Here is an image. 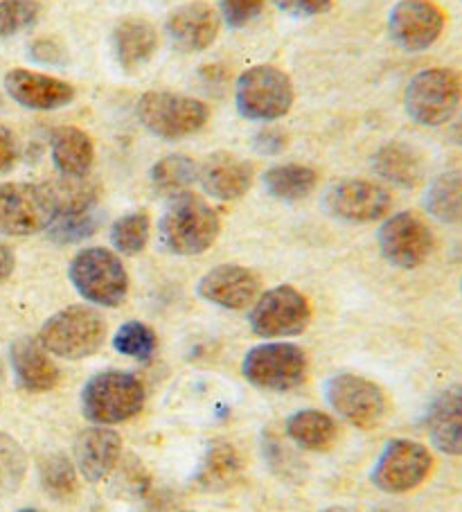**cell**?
Returning <instances> with one entry per match:
<instances>
[{
	"mask_svg": "<svg viewBox=\"0 0 462 512\" xmlns=\"http://www.w3.org/2000/svg\"><path fill=\"white\" fill-rule=\"evenodd\" d=\"M431 472L433 456L429 449L415 440L395 438L381 449L370 472V481L386 494H406L420 488Z\"/></svg>",
	"mask_w": 462,
	"mask_h": 512,
	"instance_id": "obj_12",
	"label": "cell"
},
{
	"mask_svg": "<svg viewBox=\"0 0 462 512\" xmlns=\"http://www.w3.org/2000/svg\"><path fill=\"white\" fill-rule=\"evenodd\" d=\"M424 208L440 224H462V172L449 170L435 176L424 192Z\"/></svg>",
	"mask_w": 462,
	"mask_h": 512,
	"instance_id": "obj_28",
	"label": "cell"
},
{
	"mask_svg": "<svg viewBox=\"0 0 462 512\" xmlns=\"http://www.w3.org/2000/svg\"><path fill=\"white\" fill-rule=\"evenodd\" d=\"M379 251L388 264L397 269L411 271L422 267L435 249V237L429 224L420 215L404 210L390 215L377 233Z\"/></svg>",
	"mask_w": 462,
	"mask_h": 512,
	"instance_id": "obj_13",
	"label": "cell"
},
{
	"mask_svg": "<svg viewBox=\"0 0 462 512\" xmlns=\"http://www.w3.org/2000/svg\"><path fill=\"white\" fill-rule=\"evenodd\" d=\"M197 176H199V167L190 156L170 154L151 167L149 181L156 194L174 199L179 197V194L188 192L190 185L197 181Z\"/></svg>",
	"mask_w": 462,
	"mask_h": 512,
	"instance_id": "obj_31",
	"label": "cell"
},
{
	"mask_svg": "<svg viewBox=\"0 0 462 512\" xmlns=\"http://www.w3.org/2000/svg\"><path fill=\"white\" fill-rule=\"evenodd\" d=\"M59 213L57 192L41 183H0V235L30 237L48 231Z\"/></svg>",
	"mask_w": 462,
	"mask_h": 512,
	"instance_id": "obj_6",
	"label": "cell"
},
{
	"mask_svg": "<svg viewBox=\"0 0 462 512\" xmlns=\"http://www.w3.org/2000/svg\"><path fill=\"white\" fill-rule=\"evenodd\" d=\"M197 181L210 197L219 201H237L251 190L253 165L230 152H217L201 163Z\"/></svg>",
	"mask_w": 462,
	"mask_h": 512,
	"instance_id": "obj_20",
	"label": "cell"
},
{
	"mask_svg": "<svg viewBox=\"0 0 462 512\" xmlns=\"http://www.w3.org/2000/svg\"><path fill=\"white\" fill-rule=\"evenodd\" d=\"M284 147H287V134H284L282 129L266 127L255 136V149L260 154L275 156V154H280Z\"/></svg>",
	"mask_w": 462,
	"mask_h": 512,
	"instance_id": "obj_40",
	"label": "cell"
},
{
	"mask_svg": "<svg viewBox=\"0 0 462 512\" xmlns=\"http://www.w3.org/2000/svg\"><path fill=\"white\" fill-rule=\"evenodd\" d=\"M167 34L183 52L208 50L217 41L219 14L208 3H188L170 14Z\"/></svg>",
	"mask_w": 462,
	"mask_h": 512,
	"instance_id": "obj_21",
	"label": "cell"
},
{
	"mask_svg": "<svg viewBox=\"0 0 462 512\" xmlns=\"http://www.w3.org/2000/svg\"><path fill=\"white\" fill-rule=\"evenodd\" d=\"M100 210L95 203H82V206L59 208L55 222L50 224L48 235L57 244H77L93 237L100 228Z\"/></svg>",
	"mask_w": 462,
	"mask_h": 512,
	"instance_id": "obj_30",
	"label": "cell"
},
{
	"mask_svg": "<svg viewBox=\"0 0 462 512\" xmlns=\"http://www.w3.org/2000/svg\"><path fill=\"white\" fill-rule=\"evenodd\" d=\"M460 291H462V282H460Z\"/></svg>",
	"mask_w": 462,
	"mask_h": 512,
	"instance_id": "obj_47",
	"label": "cell"
},
{
	"mask_svg": "<svg viewBox=\"0 0 462 512\" xmlns=\"http://www.w3.org/2000/svg\"><path fill=\"white\" fill-rule=\"evenodd\" d=\"M145 406V386L122 370H104L82 388V413L93 425H120L136 418Z\"/></svg>",
	"mask_w": 462,
	"mask_h": 512,
	"instance_id": "obj_4",
	"label": "cell"
},
{
	"mask_svg": "<svg viewBox=\"0 0 462 512\" xmlns=\"http://www.w3.org/2000/svg\"><path fill=\"white\" fill-rule=\"evenodd\" d=\"M122 438L118 431L104 425L88 427L75 438L73 461L82 479L88 483H100L120 463Z\"/></svg>",
	"mask_w": 462,
	"mask_h": 512,
	"instance_id": "obj_18",
	"label": "cell"
},
{
	"mask_svg": "<svg viewBox=\"0 0 462 512\" xmlns=\"http://www.w3.org/2000/svg\"><path fill=\"white\" fill-rule=\"evenodd\" d=\"M251 330L262 339L298 337L312 323V305L291 285H280L260 294L248 316Z\"/></svg>",
	"mask_w": 462,
	"mask_h": 512,
	"instance_id": "obj_10",
	"label": "cell"
},
{
	"mask_svg": "<svg viewBox=\"0 0 462 512\" xmlns=\"http://www.w3.org/2000/svg\"><path fill=\"white\" fill-rule=\"evenodd\" d=\"M50 156L55 170L70 181H79L95 163V145L86 131L59 127L50 138Z\"/></svg>",
	"mask_w": 462,
	"mask_h": 512,
	"instance_id": "obj_26",
	"label": "cell"
},
{
	"mask_svg": "<svg viewBox=\"0 0 462 512\" xmlns=\"http://www.w3.org/2000/svg\"><path fill=\"white\" fill-rule=\"evenodd\" d=\"M372 172H375L381 181L390 185H397V188L411 190L417 188L424 181V158L417 152L413 145L393 143L381 145L375 156H372Z\"/></svg>",
	"mask_w": 462,
	"mask_h": 512,
	"instance_id": "obj_25",
	"label": "cell"
},
{
	"mask_svg": "<svg viewBox=\"0 0 462 512\" xmlns=\"http://www.w3.org/2000/svg\"><path fill=\"white\" fill-rule=\"evenodd\" d=\"M28 474V456L19 440L0 431V499L12 497Z\"/></svg>",
	"mask_w": 462,
	"mask_h": 512,
	"instance_id": "obj_34",
	"label": "cell"
},
{
	"mask_svg": "<svg viewBox=\"0 0 462 512\" xmlns=\"http://www.w3.org/2000/svg\"><path fill=\"white\" fill-rule=\"evenodd\" d=\"M449 140L456 147H462V107L458 109L456 116L451 120V127H449Z\"/></svg>",
	"mask_w": 462,
	"mask_h": 512,
	"instance_id": "obj_43",
	"label": "cell"
},
{
	"mask_svg": "<svg viewBox=\"0 0 462 512\" xmlns=\"http://www.w3.org/2000/svg\"><path fill=\"white\" fill-rule=\"evenodd\" d=\"M21 158L19 143L10 129L0 127V174H10Z\"/></svg>",
	"mask_w": 462,
	"mask_h": 512,
	"instance_id": "obj_39",
	"label": "cell"
},
{
	"mask_svg": "<svg viewBox=\"0 0 462 512\" xmlns=\"http://www.w3.org/2000/svg\"><path fill=\"white\" fill-rule=\"evenodd\" d=\"M426 434L447 456H462V386H449L426 411Z\"/></svg>",
	"mask_w": 462,
	"mask_h": 512,
	"instance_id": "obj_22",
	"label": "cell"
},
{
	"mask_svg": "<svg viewBox=\"0 0 462 512\" xmlns=\"http://www.w3.org/2000/svg\"><path fill=\"white\" fill-rule=\"evenodd\" d=\"M37 0H0V41H7L30 30L39 21Z\"/></svg>",
	"mask_w": 462,
	"mask_h": 512,
	"instance_id": "obj_36",
	"label": "cell"
},
{
	"mask_svg": "<svg viewBox=\"0 0 462 512\" xmlns=\"http://www.w3.org/2000/svg\"><path fill=\"white\" fill-rule=\"evenodd\" d=\"M156 334L149 325L140 321H127L120 325L118 332L113 337V348L124 357L138 359V361H149L156 352Z\"/></svg>",
	"mask_w": 462,
	"mask_h": 512,
	"instance_id": "obj_35",
	"label": "cell"
},
{
	"mask_svg": "<svg viewBox=\"0 0 462 512\" xmlns=\"http://www.w3.org/2000/svg\"><path fill=\"white\" fill-rule=\"evenodd\" d=\"M151 235V219L147 210H133V213L115 219L111 226V244L120 255L133 258L145 251Z\"/></svg>",
	"mask_w": 462,
	"mask_h": 512,
	"instance_id": "obj_33",
	"label": "cell"
},
{
	"mask_svg": "<svg viewBox=\"0 0 462 512\" xmlns=\"http://www.w3.org/2000/svg\"><path fill=\"white\" fill-rule=\"evenodd\" d=\"M5 93L23 109L57 111L75 100L73 84L28 68H12L3 79Z\"/></svg>",
	"mask_w": 462,
	"mask_h": 512,
	"instance_id": "obj_17",
	"label": "cell"
},
{
	"mask_svg": "<svg viewBox=\"0 0 462 512\" xmlns=\"http://www.w3.org/2000/svg\"><path fill=\"white\" fill-rule=\"evenodd\" d=\"M61 55H64V52H61V48L55 41L41 39V41H34L30 46V57L41 61V64H57Z\"/></svg>",
	"mask_w": 462,
	"mask_h": 512,
	"instance_id": "obj_41",
	"label": "cell"
},
{
	"mask_svg": "<svg viewBox=\"0 0 462 512\" xmlns=\"http://www.w3.org/2000/svg\"><path fill=\"white\" fill-rule=\"evenodd\" d=\"M0 379H3V361H0Z\"/></svg>",
	"mask_w": 462,
	"mask_h": 512,
	"instance_id": "obj_46",
	"label": "cell"
},
{
	"mask_svg": "<svg viewBox=\"0 0 462 512\" xmlns=\"http://www.w3.org/2000/svg\"><path fill=\"white\" fill-rule=\"evenodd\" d=\"M39 481L43 492L55 501H70L79 492V472L73 458L50 454L39 463Z\"/></svg>",
	"mask_w": 462,
	"mask_h": 512,
	"instance_id": "obj_32",
	"label": "cell"
},
{
	"mask_svg": "<svg viewBox=\"0 0 462 512\" xmlns=\"http://www.w3.org/2000/svg\"><path fill=\"white\" fill-rule=\"evenodd\" d=\"M442 7L433 0H399L388 14V32L399 48L406 52H424L442 37Z\"/></svg>",
	"mask_w": 462,
	"mask_h": 512,
	"instance_id": "obj_15",
	"label": "cell"
},
{
	"mask_svg": "<svg viewBox=\"0 0 462 512\" xmlns=\"http://www.w3.org/2000/svg\"><path fill=\"white\" fill-rule=\"evenodd\" d=\"M273 3L278 5V10L291 16H302V19L323 14L332 7V0H273Z\"/></svg>",
	"mask_w": 462,
	"mask_h": 512,
	"instance_id": "obj_38",
	"label": "cell"
},
{
	"mask_svg": "<svg viewBox=\"0 0 462 512\" xmlns=\"http://www.w3.org/2000/svg\"><path fill=\"white\" fill-rule=\"evenodd\" d=\"M323 512H352V510L341 508V506H334V508H327V510H323Z\"/></svg>",
	"mask_w": 462,
	"mask_h": 512,
	"instance_id": "obj_44",
	"label": "cell"
},
{
	"mask_svg": "<svg viewBox=\"0 0 462 512\" xmlns=\"http://www.w3.org/2000/svg\"><path fill=\"white\" fill-rule=\"evenodd\" d=\"M264 188L278 201H302L316 190L318 174L307 165H275L264 174Z\"/></svg>",
	"mask_w": 462,
	"mask_h": 512,
	"instance_id": "obj_29",
	"label": "cell"
},
{
	"mask_svg": "<svg viewBox=\"0 0 462 512\" xmlns=\"http://www.w3.org/2000/svg\"><path fill=\"white\" fill-rule=\"evenodd\" d=\"M323 206L332 217L350 224H372L393 208V197L381 183L368 179H343L325 192Z\"/></svg>",
	"mask_w": 462,
	"mask_h": 512,
	"instance_id": "obj_14",
	"label": "cell"
},
{
	"mask_svg": "<svg viewBox=\"0 0 462 512\" xmlns=\"http://www.w3.org/2000/svg\"><path fill=\"white\" fill-rule=\"evenodd\" d=\"M244 458L228 440H212L194 472V485L203 492H224L242 479Z\"/></svg>",
	"mask_w": 462,
	"mask_h": 512,
	"instance_id": "obj_24",
	"label": "cell"
},
{
	"mask_svg": "<svg viewBox=\"0 0 462 512\" xmlns=\"http://www.w3.org/2000/svg\"><path fill=\"white\" fill-rule=\"evenodd\" d=\"M138 118L149 134L165 140H181L206 127L210 109L197 97L149 91L138 100Z\"/></svg>",
	"mask_w": 462,
	"mask_h": 512,
	"instance_id": "obj_9",
	"label": "cell"
},
{
	"mask_svg": "<svg viewBox=\"0 0 462 512\" xmlns=\"http://www.w3.org/2000/svg\"><path fill=\"white\" fill-rule=\"evenodd\" d=\"M309 373L307 352L284 341L262 343L251 348L242 359V375L248 384L262 391L287 393L305 384Z\"/></svg>",
	"mask_w": 462,
	"mask_h": 512,
	"instance_id": "obj_8",
	"label": "cell"
},
{
	"mask_svg": "<svg viewBox=\"0 0 462 512\" xmlns=\"http://www.w3.org/2000/svg\"><path fill=\"white\" fill-rule=\"evenodd\" d=\"M68 278L86 303L118 307L129 294V273L120 255L104 246L79 251L68 267Z\"/></svg>",
	"mask_w": 462,
	"mask_h": 512,
	"instance_id": "obj_5",
	"label": "cell"
},
{
	"mask_svg": "<svg viewBox=\"0 0 462 512\" xmlns=\"http://www.w3.org/2000/svg\"><path fill=\"white\" fill-rule=\"evenodd\" d=\"M239 116L253 122H273L293 107V84L280 68L260 64L246 68L235 84Z\"/></svg>",
	"mask_w": 462,
	"mask_h": 512,
	"instance_id": "obj_7",
	"label": "cell"
},
{
	"mask_svg": "<svg viewBox=\"0 0 462 512\" xmlns=\"http://www.w3.org/2000/svg\"><path fill=\"white\" fill-rule=\"evenodd\" d=\"M264 0H221V16L230 28H246L260 16Z\"/></svg>",
	"mask_w": 462,
	"mask_h": 512,
	"instance_id": "obj_37",
	"label": "cell"
},
{
	"mask_svg": "<svg viewBox=\"0 0 462 512\" xmlns=\"http://www.w3.org/2000/svg\"><path fill=\"white\" fill-rule=\"evenodd\" d=\"M462 107V77L451 68L420 70L404 91L408 118L420 127H442L453 120Z\"/></svg>",
	"mask_w": 462,
	"mask_h": 512,
	"instance_id": "obj_3",
	"label": "cell"
},
{
	"mask_svg": "<svg viewBox=\"0 0 462 512\" xmlns=\"http://www.w3.org/2000/svg\"><path fill=\"white\" fill-rule=\"evenodd\" d=\"M16 269V253L12 246L0 242V282H5Z\"/></svg>",
	"mask_w": 462,
	"mask_h": 512,
	"instance_id": "obj_42",
	"label": "cell"
},
{
	"mask_svg": "<svg viewBox=\"0 0 462 512\" xmlns=\"http://www.w3.org/2000/svg\"><path fill=\"white\" fill-rule=\"evenodd\" d=\"M10 364L16 384L25 393H48L59 384L61 370L39 339L21 337L10 346Z\"/></svg>",
	"mask_w": 462,
	"mask_h": 512,
	"instance_id": "obj_19",
	"label": "cell"
},
{
	"mask_svg": "<svg viewBox=\"0 0 462 512\" xmlns=\"http://www.w3.org/2000/svg\"><path fill=\"white\" fill-rule=\"evenodd\" d=\"M111 46L118 66L133 73L154 57L158 48V32L154 25L140 16H127L115 23L111 34Z\"/></svg>",
	"mask_w": 462,
	"mask_h": 512,
	"instance_id": "obj_23",
	"label": "cell"
},
{
	"mask_svg": "<svg viewBox=\"0 0 462 512\" xmlns=\"http://www.w3.org/2000/svg\"><path fill=\"white\" fill-rule=\"evenodd\" d=\"M284 431H287L291 443H296L300 449H307V452H325L339 436L336 420L318 409H302L293 413L284 422Z\"/></svg>",
	"mask_w": 462,
	"mask_h": 512,
	"instance_id": "obj_27",
	"label": "cell"
},
{
	"mask_svg": "<svg viewBox=\"0 0 462 512\" xmlns=\"http://www.w3.org/2000/svg\"><path fill=\"white\" fill-rule=\"evenodd\" d=\"M260 278L242 264H219L199 280L197 294L221 310L242 312L260 298Z\"/></svg>",
	"mask_w": 462,
	"mask_h": 512,
	"instance_id": "obj_16",
	"label": "cell"
},
{
	"mask_svg": "<svg viewBox=\"0 0 462 512\" xmlns=\"http://www.w3.org/2000/svg\"><path fill=\"white\" fill-rule=\"evenodd\" d=\"M19 512H39L37 508H23V510H19Z\"/></svg>",
	"mask_w": 462,
	"mask_h": 512,
	"instance_id": "obj_45",
	"label": "cell"
},
{
	"mask_svg": "<svg viewBox=\"0 0 462 512\" xmlns=\"http://www.w3.org/2000/svg\"><path fill=\"white\" fill-rule=\"evenodd\" d=\"M37 339L52 357L86 359L104 346L106 321L93 307L70 305L41 325Z\"/></svg>",
	"mask_w": 462,
	"mask_h": 512,
	"instance_id": "obj_2",
	"label": "cell"
},
{
	"mask_svg": "<svg viewBox=\"0 0 462 512\" xmlns=\"http://www.w3.org/2000/svg\"><path fill=\"white\" fill-rule=\"evenodd\" d=\"M221 219L206 199L192 192H183L170 199V206L158 222V240L172 255L192 258L206 253L217 242Z\"/></svg>",
	"mask_w": 462,
	"mask_h": 512,
	"instance_id": "obj_1",
	"label": "cell"
},
{
	"mask_svg": "<svg viewBox=\"0 0 462 512\" xmlns=\"http://www.w3.org/2000/svg\"><path fill=\"white\" fill-rule=\"evenodd\" d=\"M327 404L339 418L359 429H375L388 416V397L381 386L354 373H336L325 384Z\"/></svg>",
	"mask_w": 462,
	"mask_h": 512,
	"instance_id": "obj_11",
	"label": "cell"
}]
</instances>
